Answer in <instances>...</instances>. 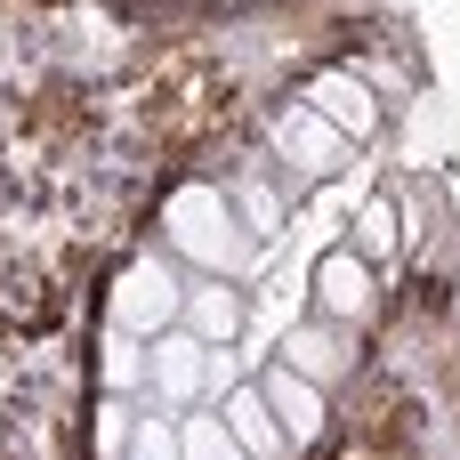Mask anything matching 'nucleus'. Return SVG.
I'll use <instances>...</instances> for the list:
<instances>
[{"label":"nucleus","instance_id":"obj_13","mask_svg":"<svg viewBox=\"0 0 460 460\" xmlns=\"http://www.w3.org/2000/svg\"><path fill=\"white\" fill-rule=\"evenodd\" d=\"M129 437H137L129 396H105V404H97V460H129Z\"/></svg>","mask_w":460,"mask_h":460},{"label":"nucleus","instance_id":"obj_7","mask_svg":"<svg viewBox=\"0 0 460 460\" xmlns=\"http://www.w3.org/2000/svg\"><path fill=\"white\" fill-rule=\"evenodd\" d=\"M202 348H226V340H243V323H251V307L234 299V283H218V275H202V283H186V315H178Z\"/></svg>","mask_w":460,"mask_h":460},{"label":"nucleus","instance_id":"obj_10","mask_svg":"<svg viewBox=\"0 0 460 460\" xmlns=\"http://www.w3.org/2000/svg\"><path fill=\"white\" fill-rule=\"evenodd\" d=\"M283 364H291L299 380H315V388H332V380L348 372V340H340L332 323H307V332H291V340H283Z\"/></svg>","mask_w":460,"mask_h":460},{"label":"nucleus","instance_id":"obj_8","mask_svg":"<svg viewBox=\"0 0 460 460\" xmlns=\"http://www.w3.org/2000/svg\"><path fill=\"white\" fill-rule=\"evenodd\" d=\"M307 105H315L340 137H372V129H380V105H372V89H364L356 73H315V81H307Z\"/></svg>","mask_w":460,"mask_h":460},{"label":"nucleus","instance_id":"obj_12","mask_svg":"<svg viewBox=\"0 0 460 460\" xmlns=\"http://www.w3.org/2000/svg\"><path fill=\"white\" fill-rule=\"evenodd\" d=\"M178 453H186V460H251L243 445H234V429H226L218 412H202V404L178 412Z\"/></svg>","mask_w":460,"mask_h":460},{"label":"nucleus","instance_id":"obj_6","mask_svg":"<svg viewBox=\"0 0 460 460\" xmlns=\"http://www.w3.org/2000/svg\"><path fill=\"white\" fill-rule=\"evenodd\" d=\"M218 420L234 429V445H243L251 460H291V437H283V420H275V404L259 396V380H251V388L234 380V388H226V404H218Z\"/></svg>","mask_w":460,"mask_h":460},{"label":"nucleus","instance_id":"obj_11","mask_svg":"<svg viewBox=\"0 0 460 460\" xmlns=\"http://www.w3.org/2000/svg\"><path fill=\"white\" fill-rule=\"evenodd\" d=\"M146 348H154V340L105 323V340H97V380H105V396H137V388H146Z\"/></svg>","mask_w":460,"mask_h":460},{"label":"nucleus","instance_id":"obj_14","mask_svg":"<svg viewBox=\"0 0 460 460\" xmlns=\"http://www.w3.org/2000/svg\"><path fill=\"white\" fill-rule=\"evenodd\" d=\"M234 202H243V234H275V226H283V202H275V186H259V178H234Z\"/></svg>","mask_w":460,"mask_h":460},{"label":"nucleus","instance_id":"obj_3","mask_svg":"<svg viewBox=\"0 0 460 460\" xmlns=\"http://www.w3.org/2000/svg\"><path fill=\"white\" fill-rule=\"evenodd\" d=\"M202 380H210V348H202L186 323H170V332L146 348V388H154V404H162V412H194V404H202Z\"/></svg>","mask_w":460,"mask_h":460},{"label":"nucleus","instance_id":"obj_1","mask_svg":"<svg viewBox=\"0 0 460 460\" xmlns=\"http://www.w3.org/2000/svg\"><path fill=\"white\" fill-rule=\"evenodd\" d=\"M162 226H170V251H178V259H194V267H210V275L251 267L243 218H234V202H226V194H210V186H178V194H170V210H162Z\"/></svg>","mask_w":460,"mask_h":460},{"label":"nucleus","instance_id":"obj_15","mask_svg":"<svg viewBox=\"0 0 460 460\" xmlns=\"http://www.w3.org/2000/svg\"><path fill=\"white\" fill-rule=\"evenodd\" d=\"M129 460H186V453H178V420L146 412V420H137V437H129Z\"/></svg>","mask_w":460,"mask_h":460},{"label":"nucleus","instance_id":"obj_16","mask_svg":"<svg viewBox=\"0 0 460 460\" xmlns=\"http://www.w3.org/2000/svg\"><path fill=\"white\" fill-rule=\"evenodd\" d=\"M348 251L388 259V251H396V210H388V202H364V218H356V243H348Z\"/></svg>","mask_w":460,"mask_h":460},{"label":"nucleus","instance_id":"obj_9","mask_svg":"<svg viewBox=\"0 0 460 460\" xmlns=\"http://www.w3.org/2000/svg\"><path fill=\"white\" fill-rule=\"evenodd\" d=\"M315 299H323L340 323H356V315L372 307V275H364V251H332V259L315 267Z\"/></svg>","mask_w":460,"mask_h":460},{"label":"nucleus","instance_id":"obj_5","mask_svg":"<svg viewBox=\"0 0 460 460\" xmlns=\"http://www.w3.org/2000/svg\"><path fill=\"white\" fill-rule=\"evenodd\" d=\"M259 396L275 404V420H283V437H291V453H307V445L323 437V420H332V404H323V388H315V380H299L291 364H275V372L259 380Z\"/></svg>","mask_w":460,"mask_h":460},{"label":"nucleus","instance_id":"obj_4","mask_svg":"<svg viewBox=\"0 0 460 460\" xmlns=\"http://www.w3.org/2000/svg\"><path fill=\"white\" fill-rule=\"evenodd\" d=\"M340 154H348V137H340L315 105H291V113L275 121V162H283V170H299V178H332Z\"/></svg>","mask_w":460,"mask_h":460},{"label":"nucleus","instance_id":"obj_2","mask_svg":"<svg viewBox=\"0 0 460 460\" xmlns=\"http://www.w3.org/2000/svg\"><path fill=\"white\" fill-rule=\"evenodd\" d=\"M178 315H186L178 267H170V259H129L121 283H113V299H105V323H113V332H137V340H162Z\"/></svg>","mask_w":460,"mask_h":460}]
</instances>
